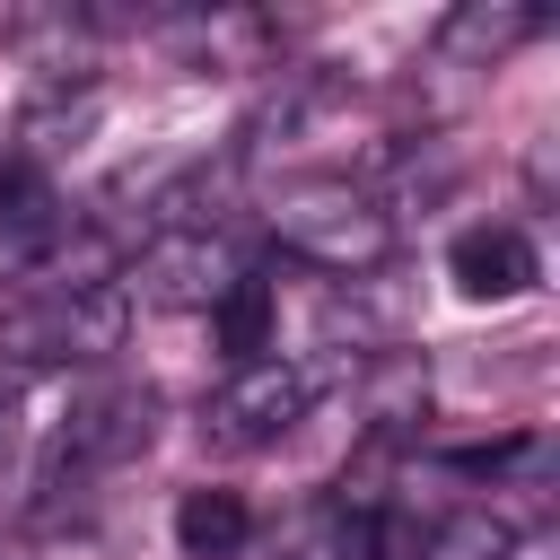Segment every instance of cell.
Masks as SVG:
<instances>
[{"instance_id":"6da1fadb","label":"cell","mask_w":560,"mask_h":560,"mask_svg":"<svg viewBox=\"0 0 560 560\" xmlns=\"http://www.w3.org/2000/svg\"><path fill=\"white\" fill-rule=\"evenodd\" d=\"M262 228L289 262L306 271H332V280H368L394 262V210L376 184L359 175H298L262 201Z\"/></svg>"},{"instance_id":"7a4b0ae2","label":"cell","mask_w":560,"mask_h":560,"mask_svg":"<svg viewBox=\"0 0 560 560\" xmlns=\"http://www.w3.org/2000/svg\"><path fill=\"white\" fill-rule=\"evenodd\" d=\"M122 315L114 280H26L0 306V368H96L122 350Z\"/></svg>"},{"instance_id":"3957f363","label":"cell","mask_w":560,"mask_h":560,"mask_svg":"<svg viewBox=\"0 0 560 560\" xmlns=\"http://www.w3.org/2000/svg\"><path fill=\"white\" fill-rule=\"evenodd\" d=\"M359 368V350H332V359H298V350H271V359H245V368H228L219 385H210V402H201V438L210 446H236V455H254V446H280L341 376Z\"/></svg>"},{"instance_id":"277c9868","label":"cell","mask_w":560,"mask_h":560,"mask_svg":"<svg viewBox=\"0 0 560 560\" xmlns=\"http://www.w3.org/2000/svg\"><path fill=\"white\" fill-rule=\"evenodd\" d=\"M158 438V394L149 385H96L61 411L52 446H44V472H35V499L61 508V499H88L105 472H122L140 446Z\"/></svg>"},{"instance_id":"5b68a950","label":"cell","mask_w":560,"mask_h":560,"mask_svg":"<svg viewBox=\"0 0 560 560\" xmlns=\"http://www.w3.org/2000/svg\"><path fill=\"white\" fill-rule=\"evenodd\" d=\"M254 262L228 245V228H158L131 262H122V298L158 306V315H210Z\"/></svg>"},{"instance_id":"8992f818","label":"cell","mask_w":560,"mask_h":560,"mask_svg":"<svg viewBox=\"0 0 560 560\" xmlns=\"http://www.w3.org/2000/svg\"><path fill=\"white\" fill-rule=\"evenodd\" d=\"M516 542L525 534L499 508H438V516L385 508V560H508Z\"/></svg>"},{"instance_id":"52a82bcc","label":"cell","mask_w":560,"mask_h":560,"mask_svg":"<svg viewBox=\"0 0 560 560\" xmlns=\"http://www.w3.org/2000/svg\"><path fill=\"white\" fill-rule=\"evenodd\" d=\"M446 280L464 298H481V306H508V298H525L542 280V254H534V236L516 219H481V228H464L446 245Z\"/></svg>"},{"instance_id":"ba28073f","label":"cell","mask_w":560,"mask_h":560,"mask_svg":"<svg viewBox=\"0 0 560 560\" xmlns=\"http://www.w3.org/2000/svg\"><path fill=\"white\" fill-rule=\"evenodd\" d=\"M271 560H385V508L350 499V490H324L280 525Z\"/></svg>"},{"instance_id":"9c48e42d","label":"cell","mask_w":560,"mask_h":560,"mask_svg":"<svg viewBox=\"0 0 560 560\" xmlns=\"http://www.w3.org/2000/svg\"><path fill=\"white\" fill-rule=\"evenodd\" d=\"M96 114H105V88L88 79V70H44L35 88H26V105H18V158H61V149H79L88 131H96Z\"/></svg>"},{"instance_id":"30bf717a","label":"cell","mask_w":560,"mask_h":560,"mask_svg":"<svg viewBox=\"0 0 560 560\" xmlns=\"http://www.w3.org/2000/svg\"><path fill=\"white\" fill-rule=\"evenodd\" d=\"M551 18L542 9H516V0H464V9H446L438 18V61H455V70H499L516 44H534Z\"/></svg>"},{"instance_id":"8fae6325","label":"cell","mask_w":560,"mask_h":560,"mask_svg":"<svg viewBox=\"0 0 560 560\" xmlns=\"http://www.w3.org/2000/svg\"><path fill=\"white\" fill-rule=\"evenodd\" d=\"M70 236V201H61V184H52V166H35V158H0V245L9 254H52Z\"/></svg>"},{"instance_id":"7c38bea8","label":"cell","mask_w":560,"mask_h":560,"mask_svg":"<svg viewBox=\"0 0 560 560\" xmlns=\"http://www.w3.org/2000/svg\"><path fill=\"white\" fill-rule=\"evenodd\" d=\"M210 332H219L228 368H245V359H271V350H280V280L245 271V280H236V289L210 306Z\"/></svg>"},{"instance_id":"4fadbf2b","label":"cell","mask_w":560,"mask_h":560,"mask_svg":"<svg viewBox=\"0 0 560 560\" xmlns=\"http://www.w3.org/2000/svg\"><path fill=\"white\" fill-rule=\"evenodd\" d=\"M341 385H359L376 438H402V429L429 420V368H420V359H359Z\"/></svg>"},{"instance_id":"5bb4252c","label":"cell","mask_w":560,"mask_h":560,"mask_svg":"<svg viewBox=\"0 0 560 560\" xmlns=\"http://www.w3.org/2000/svg\"><path fill=\"white\" fill-rule=\"evenodd\" d=\"M254 542V508L245 490H184L175 499V551L184 560H228Z\"/></svg>"},{"instance_id":"9a60e30c","label":"cell","mask_w":560,"mask_h":560,"mask_svg":"<svg viewBox=\"0 0 560 560\" xmlns=\"http://www.w3.org/2000/svg\"><path fill=\"white\" fill-rule=\"evenodd\" d=\"M9 446H18V376L0 368V455H9Z\"/></svg>"}]
</instances>
